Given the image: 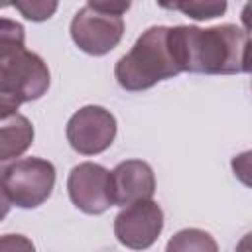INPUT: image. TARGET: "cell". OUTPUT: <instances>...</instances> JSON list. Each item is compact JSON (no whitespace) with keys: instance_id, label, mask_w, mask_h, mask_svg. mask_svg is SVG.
I'll use <instances>...</instances> for the list:
<instances>
[{"instance_id":"52a82bcc","label":"cell","mask_w":252,"mask_h":252,"mask_svg":"<svg viewBox=\"0 0 252 252\" xmlns=\"http://www.w3.org/2000/svg\"><path fill=\"white\" fill-rule=\"evenodd\" d=\"M67 191L71 203L87 215H100L114 205L110 171L93 161H83L71 169Z\"/></svg>"},{"instance_id":"6da1fadb","label":"cell","mask_w":252,"mask_h":252,"mask_svg":"<svg viewBox=\"0 0 252 252\" xmlns=\"http://www.w3.org/2000/svg\"><path fill=\"white\" fill-rule=\"evenodd\" d=\"M248 33L234 24L215 28H169V43L181 73L234 75L246 73Z\"/></svg>"},{"instance_id":"ba28073f","label":"cell","mask_w":252,"mask_h":252,"mask_svg":"<svg viewBox=\"0 0 252 252\" xmlns=\"http://www.w3.org/2000/svg\"><path fill=\"white\" fill-rule=\"evenodd\" d=\"M163 228L161 207L148 199L124 207L114 219V234L118 242L130 250L150 248Z\"/></svg>"},{"instance_id":"2e32d148","label":"cell","mask_w":252,"mask_h":252,"mask_svg":"<svg viewBox=\"0 0 252 252\" xmlns=\"http://www.w3.org/2000/svg\"><path fill=\"white\" fill-rule=\"evenodd\" d=\"M91 4L106 14H114V16H122L128 8H130V2H106V0H91Z\"/></svg>"},{"instance_id":"3957f363","label":"cell","mask_w":252,"mask_h":252,"mask_svg":"<svg viewBox=\"0 0 252 252\" xmlns=\"http://www.w3.org/2000/svg\"><path fill=\"white\" fill-rule=\"evenodd\" d=\"M179 73L181 69L169 43L167 26L148 28L114 67V77L126 91H146Z\"/></svg>"},{"instance_id":"8fae6325","label":"cell","mask_w":252,"mask_h":252,"mask_svg":"<svg viewBox=\"0 0 252 252\" xmlns=\"http://www.w3.org/2000/svg\"><path fill=\"white\" fill-rule=\"evenodd\" d=\"M165 252H219V246L209 232L201 228H183L169 238Z\"/></svg>"},{"instance_id":"30bf717a","label":"cell","mask_w":252,"mask_h":252,"mask_svg":"<svg viewBox=\"0 0 252 252\" xmlns=\"http://www.w3.org/2000/svg\"><path fill=\"white\" fill-rule=\"evenodd\" d=\"M2 150H0V159L8 161L12 158H20L33 142V126L24 114H12L2 118Z\"/></svg>"},{"instance_id":"d6986e66","label":"cell","mask_w":252,"mask_h":252,"mask_svg":"<svg viewBox=\"0 0 252 252\" xmlns=\"http://www.w3.org/2000/svg\"><path fill=\"white\" fill-rule=\"evenodd\" d=\"M246 73L252 75V37L248 41V49H246Z\"/></svg>"},{"instance_id":"277c9868","label":"cell","mask_w":252,"mask_h":252,"mask_svg":"<svg viewBox=\"0 0 252 252\" xmlns=\"http://www.w3.org/2000/svg\"><path fill=\"white\" fill-rule=\"evenodd\" d=\"M55 185V167L41 158L16 159L2 167V197L20 209H35L45 203Z\"/></svg>"},{"instance_id":"e0dca14e","label":"cell","mask_w":252,"mask_h":252,"mask_svg":"<svg viewBox=\"0 0 252 252\" xmlns=\"http://www.w3.org/2000/svg\"><path fill=\"white\" fill-rule=\"evenodd\" d=\"M240 20H242V26L246 28V32L252 33V2L244 4L242 12H240Z\"/></svg>"},{"instance_id":"5b68a950","label":"cell","mask_w":252,"mask_h":252,"mask_svg":"<svg viewBox=\"0 0 252 252\" xmlns=\"http://www.w3.org/2000/svg\"><path fill=\"white\" fill-rule=\"evenodd\" d=\"M71 37L75 45L89 55H104L112 51L124 33L122 16L106 14L87 2L71 20Z\"/></svg>"},{"instance_id":"9a60e30c","label":"cell","mask_w":252,"mask_h":252,"mask_svg":"<svg viewBox=\"0 0 252 252\" xmlns=\"http://www.w3.org/2000/svg\"><path fill=\"white\" fill-rule=\"evenodd\" d=\"M0 252H35L33 242L22 234H4L0 238Z\"/></svg>"},{"instance_id":"ac0fdd59","label":"cell","mask_w":252,"mask_h":252,"mask_svg":"<svg viewBox=\"0 0 252 252\" xmlns=\"http://www.w3.org/2000/svg\"><path fill=\"white\" fill-rule=\"evenodd\" d=\"M236 252H252V232L244 234L238 244H236Z\"/></svg>"},{"instance_id":"8992f818","label":"cell","mask_w":252,"mask_h":252,"mask_svg":"<svg viewBox=\"0 0 252 252\" xmlns=\"http://www.w3.org/2000/svg\"><path fill=\"white\" fill-rule=\"evenodd\" d=\"M116 136V118L110 110L89 104L77 110L67 122L69 146L83 156H96L110 148Z\"/></svg>"},{"instance_id":"7c38bea8","label":"cell","mask_w":252,"mask_h":252,"mask_svg":"<svg viewBox=\"0 0 252 252\" xmlns=\"http://www.w3.org/2000/svg\"><path fill=\"white\" fill-rule=\"evenodd\" d=\"M163 8L179 10L185 16L193 20H213L226 10V2H173V4H161Z\"/></svg>"},{"instance_id":"5bb4252c","label":"cell","mask_w":252,"mask_h":252,"mask_svg":"<svg viewBox=\"0 0 252 252\" xmlns=\"http://www.w3.org/2000/svg\"><path fill=\"white\" fill-rule=\"evenodd\" d=\"M230 167H232V173L236 175V179L252 189V150L234 156L230 161Z\"/></svg>"},{"instance_id":"4fadbf2b","label":"cell","mask_w":252,"mask_h":252,"mask_svg":"<svg viewBox=\"0 0 252 252\" xmlns=\"http://www.w3.org/2000/svg\"><path fill=\"white\" fill-rule=\"evenodd\" d=\"M14 8L18 12H22V16L32 20V22H43V20L53 16V12L57 10V2H53V0H49V2H45V0H20L14 4Z\"/></svg>"},{"instance_id":"9c48e42d","label":"cell","mask_w":252,"mask_h":252,"mask_svg":"<svg viewBox=\"0 0 252 252\" xmlns=\"http://www.w3.org/2000/svg\"><path fill=\"white\" fill-rule=\"evenodd\" d=\"M112 199L114 205H134L152 199L156 191V177L152 167L142 159H126L112 171Z\"/></svg>"},{"instance_id":"7a4b0ae2","label":"cell","mask_w":252,"mask_h":252,"mask_svg":"<svg viewBox=\"0 0 252 252\" xmlns=\"http://www.w3.org/2000/svg\"><path fill=\"white\" fill-rule=\"evenodd\" d=\"M45 61L26 49L24 28L8 18L0 20V116L16 114L18 106L41 98L49 89Z\"/></svg>"}]
</instances>
